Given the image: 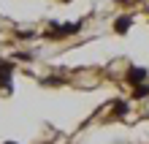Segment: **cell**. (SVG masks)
I'll use <instances>...</instances> for the list:
<instances>
[{
    "label": "cell",
    "instance_id": "obj_3",
    "mask_svg": "<svg viewBox=\"0 0 149 144\" xmlns=\"http://www.w3.org/2000/svg\"><path fill=\"white\" fill-rule=\"evenodd\" d=\"M130 27V16H122V19H117V33H125Z\"/></svg>",
    "mask_w": 149,
    "mask_h": 144
},
{
    "label": "cell",
    "instance_id": "obj_5",
    "mask_svg": "<svg viewBox=\"0 0 149 144\" xmlns=\"http://www.w3.org/2000/svg\"><path fill=\"white\" fill-rule=\"evenodd\" d=\"M114 112H117V114H125V103L117 101V103H114Z\"/></svg>",
    "mask_w": 149,
    "mask_h": 144
},
{
    "label": "cell",
    "instance_id": "obj_2",
    "mask_svg": "<svg viewBox=\"0 0 149 144\" xmlns=\"http://www.w3.org/2000/svg\"><path fill=\"white\" fill-rule=\"evenodd\" d=\"M79 30H81V25H79V22L76 25H63V27L57 30V35H68V33H79Z\"/></svg>",
    "mask_w": 149,
    "mask_h": 144
},
{
    "label": "cell",
    "instance_id": "obj_1",
    "mask_svg": "<svg viewBox=\"0 0 149 144\" xmlns=\"http://www.w3.org/2000/svg\"><path fill=\"white\" fill-rule=\"evenodd\" d=\"M144 76H146V71H144V68H130V71H127V79H130L133 84H136V82H141Z\"/></svg>",
    "mask_w": 149,
    "mask_h": 144
},
{
    "label": "cell",
    "instance_id": "obj_4",
    "mask_svg": "<svg viewBox=\"0 0 149 144\" xmlns=\"http://www.w3.org/2000/svg\"><path fill=\"white\" fill-rule=\"evenodd\" d=\"M133 93H136V98H146L149 95V87L146 84H138V87H133Z\"/></svg>",
    "mask_w": 149,
    "mask_h": 144
}]
</instances>
